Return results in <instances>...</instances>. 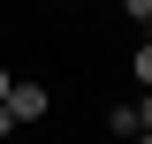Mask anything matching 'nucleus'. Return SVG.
I'll list each match as a JSON object with an SVG mask.
<instances>
[{"instance_id":"2","label":"nucleus","mask_w":152,"mask_h":144,"mask_svg":"<svg viewBox=\"0 0 152 144\" xmlns=\"http://www.w3.org/2000/svg\"><path fill=\"white\" fill-rule=\"evenodd\" d=\"M145 121H152V106H114V114H107L114 137H145Z\"/></svg>"},{"instance_id":"4","label":"nucleus","mask_w":152,"mask_h":144,"mask_svg":"<svg viewBox=\"0 0 152 144\" xmlns=\"http://www.w3.org/2000/svg\"><path fill=\"white\" fill-rule=\"evenodd\" d=\"M0 99H8V76H0Z\"/></svg>"},{"instance_id":"3","label":"nucleus","mask_w":152,"mask_h":144,"mask_svg":"<svg viewBox=\"0 0 152 144\" xmlns=\"http://www.w3.org/2000/svg\"><path fill=\"white\" fill-rule=\"evenodd\" d=\"M8 129H15V114H8V106H0V137H8Z\"/></svg>"},{"instance_id":"1","label":"nucleus","mask_w":152,"mask_h":144,"mask_svg":"<svg viewBox=\"0 0 152 144\" xmlns=\"http://www.w3.org/2000/svg\"><path fill=\"white\" fill-rule=\"evenodd\" d=\"M0 106L15 114V121H38V114H46V84H8V99H0Z\"/></svg>"}]
</instances>
